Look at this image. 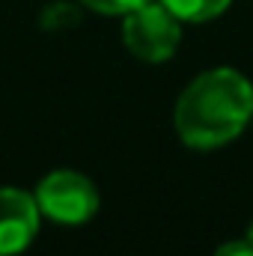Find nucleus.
<instances>
[{"label": "nucleus", "instance_id": "9", "mask_svg": "<svg viewBox=\"0 0 253 256\" xmlns=\"http://www.w3.org/2000/svg\"><path fill=\"white\" fill-rule=\"evenodd\" d=\"M244 242H248V244H253V220H250V226H248V236H244Z\"/></svg>", "mask_w": 253, "mask_h": 256}, {"label": "nucleus", "instance_id": "6", "mask_svg": "<svg viewBox=\"0 0 253 256\" xmlns=\"http://www.w3.org/2000/svg\"><path fill=\"white\" fill-rule=\"evenodd\" d=\"M78 21H80V3H78V0H74V3L57 0V3L45 6L42 15H39V24H42L45 30H51V33H63V30H68V27L78 24Z\"/></svg>", "mask_w": 253, "mask_h": 256}, {"label": "nucleus", "instance_id": "4", "mask_svg": "<svg viewBox=\"0 0 253 256\" xmlns=\"http://www.w3.org/2000/svg\"><path fill=\"white\" fill-rule=\"evenodd\" d=\"M42 212L36 196L21 188H0V256L24 254L39 236Z\"/></svg>", "mask_w": 253, "mask_h": 256}, {"label": "nucleus", "instance_id": "10", "mask_svg": "<svg viewBox=\"0 0 253 256\" xmlns=\"http://www.w3.org/2000/svg\"><path fill=\"white\" fill-rule=\"evenodd\" d=\"M250 122H253V120H250Z\"/></svg>", "mask_w": 253, "mask_h": 256}, {"label": "nucleus", "instance_id": "3", "mask_svg": "<svg viewBox=\"0 0 253 256\" xmlns=\"http://www.w3.org/2000/svg\"><path fill=\"white\" fill-rule=\"evenodd\" d=\"M122 42L143 63H167L179 51L182 21L161 0H149L122 15Z\"/></svg>", "mask_w": 253, "mask_h": 256}, {"label": "nucleus", "instance_id": "1", "mask_svg": "<svg viewBox=\"0 0 253 256\" xmlns=\"http://www.w3.org/2000/svg\"><path fill=\"white\" fill-rule=\"evenodd\" d=\"M253 120V84L230 66L196 74L182 90L173 114L176 134L190 149L232 143Z\"/></svg>", "mask_w": 253, "mask_h": 256}, {"label": "nucleus", "instance_id": "8", "mask_svg": "<svg viewBox=\"0 0 253 256\" xmlns=\"http://www.w3.org/2000/svg\"><path fill=\"white\" fill-rule=\"evenodd\" d=\"M214 256H253V244L248 242H226V244H220Z\"/></svg>", "mask_w": 253, "mask_h": 256}, {"label": "nucleus", "instance_id": "2", "mask_svg": "<svg viewBox=\"0 0 253 256\" xmlns=\"http://www.w3.org/2000/svg\"><path fill=\"white\" fill-rule=\"evenodd\" d=\"M36 206L42 218L60 224V226H84L98 212V188L90 176L78 170H51L36 185Z\"/></svg>", "mask_w": 253, "mask_h": 256}, {"label": "nucleus", "instance_id": "5", "mask_svg": "<svg viewBox=\"0 0 253 256\" xmlns=\"http://www.w3.org/2000/svg\"><path fill=\"white\" fill-rule=\"evenodd\" d=\"M182 24H206L212 18H220L232 0H161Z\"/></svg>", "mask_w": 253, "mask_h": 256}, {"label": "nucleus", "instance_id": "7", "mask_svg": "<svg viewBox=\"0 0 253 256\" xmlns=\"http://www.w3.org/2000/svg\"><path fill=\"white\" fill-rule=\"evenodd\" d=\"M84 9H92V12H98V15H126L131 9H137V6H143V3H149V0H78Z\"/></svg>", "mask_w": 253, "mask_h": 256}]
</instances>
